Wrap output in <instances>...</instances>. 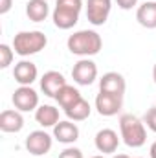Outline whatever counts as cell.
<instances>
[{
	"instance_id": "obj_17",
	"label": "cell",
	"mask_w": 156,
	"mask_h": 158,
	"mask_svg": "<svg viewBox=\"0 0 156 158\" xmlns=\"http://www.w3.org/2000/svg\"><path fill=\"white\" fill-rule=\"evenodd\" d=\"M35 119L44 129L55 127L59 123V109H55L53 105H39V109L35 110Z\"/></svg>"
},
{
	"instance_id": "obj_18",
	"label": "cell",
	"mask_w": 156,
	"mask_h": 158,
	"mask_svg": "<svg viewBox=\"0 0 156 158\" xmlns=\"http://www.w3.org/2000/svg\"><path fill=\"white\" fill-rule=\"evenodd\" d=\"M26 15L31 22H44L50 15V6L46 0H30L26 4Z\"/></svg>"
},
{
	"instance_id": "obj_15",
	"label": "cell",
	"mask_w": 156,
	"mask_h": 158,
	"mask_svg": "<svg viewBox=\"0 0 156 158\" xmlns=\"http://www.w3.org/2000/svg\"><path fill=\"white\" fill-rule=\"evenodd\" d=\"M24 127V118H22V112L20 110H4L0 114V131L2 132H20Z\"/></svg>"
},
{
	"instance_id": "obj_12",
	"label": "cell",
	"mask_w": 156,
	"mask_h": 158,
	"mask_svg": "<svg viewBox=\"0 0 156 158\" xmlns=\"http://www.w3.org/2000/svg\"><path fill=\"white\" fill-rule=\"evenodd\" d=\"M94 143H96V149L103 155H112L117 151V145H119V138H117V132L112 129H101L96 138H94Z\"/></svg>"
},
{
	"instance_id": "obj_14",
	"label": "cell",
	"mask_w": 156,
	"mask_h": 158,
	"mask_svg": "<svg viewBox=\"0 0 156 158\" xmlns=\"http://www.w3.org/2000/svg\"><path fill=\"white\" fill-rule=\"evenodd\" d=\"M125 88H127L125 77L121 74H117V72H107V74H103V77L99 79V90H103V92L123 96Z\"/></svg>"
},
{
	"instance_id": "obj_10",
	"label": "cell",
	"mask_w": 156,
	"mask_h": 158,
	"mask_svg": "<svg viewBox=\"0 0 156 158\" xmlns=\"http://www.w3.org/2000/svg\"><path fill=\"white\" fill-rule=\"evenodd\" d=\"M13 77H15V81H17L20 86H31V83H35L37 77H39L37 64L31 63V61L22 59L20 63L15 64V68H13Z\"/></svg>"
},
{
	"instance_id": "obj_27",
	"label": "cell",
	"mask_w": 156,
	"mask_h": 158,
	"mask_svg": "<svg viewBox=\"0 0 156 158\" xmlns=\"http://www.w3.org/2000/svg\"><path fill=\"white\" fill-rule=\"evenodd\" d=\"M149 155H151V158H156V142L151 145V149H149Z\"/></svg>"
},
{
	"instance_id": "obj_13",
	"label": "cell",
	"mask_w": 156,
	"mask_h": 158,
	"mask_svg": "<svg viewBox=\"0 0 156 158\" xmlns=\"http://www.w3.org/2000/svg\"><path fill=\"white\" fill-rule=\"evenodd\" d=\"M53 138L64 145H70L74 142H77L79 138V127L76 123H72V119H66V121H59L55 127H53Z\"/></svg>"
},
{
	"instance_id": "obj_8",
	"label": "cell",
	"mask_w": 156,
	"mask_h": 158,
	"mask_svg": "<svg viewBox=\"0 0 156 158\" xmlns=\"http://www.w3.org/2000/svg\"><path fill=\"white\" fill-rule=\"evenodd\" d=\"M51 145H53V138L46 131H33L26 138V149L33 156H44L46 153H50Z\"/></svg>"
},
{
	"instance_id": "obj_11",
	"label": "cell",
	"mask_w": 156,
	"mask_h": 158,
	"mask_svg": "<svg viewBox=\"0 0 156 158\" xmlns=\"http://www.w3.org/2000/svg\"><path fill=\"white\" fill-rule=\"evenodd\" d=\"M66 79L61 72L57 70H50V72H44V76L40 77V90L44 92V96L48 98H55L59 94V90L63 86H66Z\"/></svg>"
},
{
	"instance_id": "obj_5",
	"label": "cell",
	"mask_w": 156,
	"mask_h": 158,
	"mask_svg": "<svg viewBox=\"0 0 156 158\" xmlns=\"http://www.w3.org/2000/svg\"><path fill=\"white\" fill-rule=\"evenodd\" d=\"M121 107H123V96H119V94H110V92L99 90V94L96 96V109H97L99 116H105V118L116 116L121 110Z\"/></svg>"
},
{
	"instance_id": "obj_26",
	"label": "cell",
	"mask_w": 156,
	"mask_h": 158,
	"mask_svg": "<svg viewBox=\"0 0 156 158\" xmlns=\"http://www.w3.org/2000/svg\"><path fill=\"white\" fill-rule=\"evenodd\" d=\"M13 6V0H0V15H6Z\"/></svg>"
},
{
	"instance_id": "obj_21",
	"label": "cell",
	"mask_w": 156,
	"mask_h": 158,
	"mask_svg": "<svg viewBox=\"0 0 156 158\" xmlns=\"http://www.w3.org/2000/svg\"><path fill=\"white\" fill-rule=\"evenodd\" d=\"M15 57V50L9 44H0V68H7Z\"/></svg>"
},
{
	"instance_id": "obj_24",
	"label": "cell",
	"mask_w": 156,
	"mask_h": 158,
	"mask_svg": "<svg viewBox=\"0 0 156 158\" xmlns=\"http://www.w3.org/2000/svg\"><path fill=\"white\" fill-rule=\"evenodd\" d=\"M57 6H64V7H72V9H83V0H57Z\"/></svg>"
},
{
	"instance_id": "obj_28",
	"label": "cell",
	"mask_w": 156,
	"mask_h": 158,
	"mask_svg": "<svg viewBox=\"0 0 156 158\" xmlns=\"http://www.w3.org/2000/svg\"><path fill=\"white\" fill-rule=\"evenodd\" d=\"M112 158H130V156L129 155H114Z\"/></svg>"
},
{
	"instance_id": "obj_25",
	"label": "cell",
	"mask_w": 156,
	"mask_h": 158,
	"mask_svg": "<svg viewBox=\"0 0 156 158\" xmlns=\"http://www.w3.org/2000/svg\"><path fill=\"white\" fill-rule=\"evenodd\" d=\"M116 4H117V7H121L123 11H129V9L138 6V0H116Z\"/></svg>"
},
{
	"instance_id": "obj_9",
	"label": "cell",
	"mask_w": 156,
	"mask_h": 158,
	"mask_svg": "<svg viewBox=\"0 0 156 158\" xmlns=\"http://www.w3.org/2000/svg\"><path fill=\"white\" fill-rule=\"evenodd\" d=\"M79 13L81 11H77V9L55 4V9L51 13V20H53L55 28H59V30H72L79 22Z\"/></svg>"
},
{
	"instance_id": "obj_31",
	"label": "cell",
	"mask_w": 156,
	"mask_h": 158,
	"mask_svg": "<svg viewBox=\"0 0 156 158\" xmlns=\"http://www.w3.org/2000/svg\"><path fill=\"white\" fill-rule=\"evenodd\" d=\"M39 158H46V156H39Z\"/></svg>"
},
{
	"instance_id": "obj_29",
	"label": "cell",
	"mask_w": 156,
	"mask_h": 158,
	"mask_svg": "<svg viewBox=\"0 0 156 158\" xmlns=\"http://www.w3.org/2000/svg\"><path fill=\"white\" fill-rule=\"evenodd\" d=\"M153 79H154V83H156V64H154V68H153Z\"/></svg>"
},
{
	"instance_id": "obj_6",
	"label": "cell",
	"mask_w": 156,
	"mask_h": 158,
	"mask_svg": "<svg viewBox=\"0 0 156 158\" xmlns=\"http://www.w3.org/2000/svg\"><path fill=\"white\" fill-rule=\"evenodd\" d=\"M72 77L81 86L92 85L97 79V64L92 59H88V57L79 59L77 63L74 64V68H72Z\"/></svg>"
},
{
	"instance_id": "obj_4",
	"label": "cell",
	"mask_w": 156,
	"mask_h": 158,
	"mask_svg": "<svg viewBox=\"0 0 156 158\" xmlns=\"http://www.w3.org/2000/svg\"><path fill=\"white\" fill-rule=\"evenodd\" d=\"M11 101H13L15 109L20 112H31V110L39 109V94L31 86H18L13 92Z\"/></svg>"
},
{
	"instance_id": "obj_30",
	"label": "cell",
	"mask_w": 156,
	"mask_h": 158,
	"mask_svg": "<svg viewBox=\"0 0 156 158\" xmlns=\"http://www.w3.org/2000/svg\"><path fill=\"white\" fill-rule=\"evenodd\" d=\"M92 158H105V156H92Z\"/></svg>"
},
{
	"instance_id": "obj_16",
	"label": "cell",
	"mask_w": 156,
	"mask_h": 158,
	"mask_svg": "<svg viewBox=\"0 0 156 158\" xmlns=\"http://www.w3.org/2000/svg\"><path fill=\"white\" fill-rule=\"evenodd\" d=\"M136 20L147 30H156V0H147L145 4L138 6Z\"/></svg>"
},
{
	"instance_id": "obj_1",
	"label": "cell",
	"mask_w": 156,
	"mask_h": 158,
	"mask_svg": "<svg viewBox=\"0 0 156 158\" xmlns=\"http://www.w3.org/2000/svg\"><path fill=\"white\" fill-rule=\"evenodd\" d=\"M66 46L70 53L79 57H92L97 55L103 48V39L94 30H79L74 35H70L66 40Z\"/></svg>"
},
{
	"instance_id": "obj_2",
	"label": "cell",
	"mask_w": 156,
	"mask_h": 158,
	"mask_svg": "<svg viewBox=\"0 0 156 158\" xmlns=\"http://www.w3.org/2000/svg\"><path fill=\"white\" fill-rule=\"evenodd\" d=\"M119 132H121L125 145H129L132 149H138V147L145 145V142H147L145 123H143V119H140L134 114L119 116Z\"/></svg>"
},
{
	"instance_id": "obj_7",
	"label": "cell",
	"mask_w": 156,
	"mask_h": 158,
	"mask_svg": "<svg viewBox=\"0 0 156 158\" xmlns=\"http://www.w3.org/2000/svg\"><path fill=\"white\" fill-rule=\"evenodd\" d=\"M112 0H86V19L92 26H103L109 20Z\"/></svg>"
},
{
	"instance_id": "obj_22",
	"label": "cell",
	"mask_w": 156,
	"mask_h": 158,
	"mask_svg": "<svg viewBox=\"0 0 156 158\" xmlns=\"http://www.w3.org/2000/svg\"><path fill=\"white\" fill-rule=\"evenodd\" d=\"M143 123H145L153 132H156V107H151V109L145 112V116H143Z\"/></svg>"
},
{
	"instance_id": "obj_23",
	"label": "cell",
	"mask_w": 156,
	"mask_h": 158,
	"mask_svg": "<svg viewBox=\"0 0 156 158\" xmlns=\"http://www.w3.org/2000/svg\"><path fill=\"white\" fill-rule=\"evenodd\" d=\"M59 158H83V153L77 147H66L64 151H61Z\"/></svg>"
},
{
	"instance_id": "obj_20",
	"label": "cell",
	"mask_w": 156,
	"mask_h": 158,
	"mask_svg": "<svg viewBox=\"0 0 156 158\" xmlns=\"http://www.w3.org/2000/svg\"><path fill=\"white\" fill-rule=\"evenodd\" d=\"M90 112H92V107H90V103L86 101V99H79L76 101L70 109H66L64 110V114L68 116V119H72V121H83V119H86L90 116Z\"/></svg>"
},
{
	"instance_id": "obj_3",
	"label": "cell",
	"mask_w": 156,
	"mask_h": 158,
	"mask_svg": "<svg viewBox=\"0 0 156 158\" xmlns=\"http://www.w3.org/2000/svg\"><path fill=\"white\" fill-rule=\"evenodd\" d=\"M48 44V37L42 31H18L13 39V50L20 57H30L44 50Z\"/></svg>"
},
{
	"instance_id": "obj_19",
	"label": "cell",
	"mask_w": 156,
	"mask_h": 158,
	"mask_svg": "<svg viewBox=\"0 0 156 158\" xmlns=\"http://www.w3.org/2000/svg\"><path fill=\"white\" fill-rule=\"evenodd\" d=\"M83 96H81V92H79L76 86H72V85H66V86H63L61 90H59V94L55 96V99H57V103H59V107L61 109H70L76 101H79Z\"/></svg>"
}]
</instances>
